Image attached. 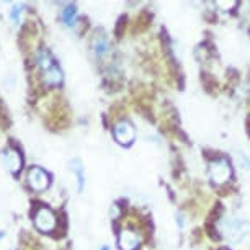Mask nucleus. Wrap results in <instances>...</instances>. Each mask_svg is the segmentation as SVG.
Segmentation results:
<instances>
[{"instance_id": "obj_1", "label": "nucleus", "mask_w": 250, "mask_h": 250, "mask_svg": "<svg viewBox=\"0 0 250 250\" xmlns=\"http://www.w3.org/2000/svg\"><path fill=\"white\" fill-rule=\"evenodd\" d=\"M230 175H232V168L226 159H218L209 165V177L216 185H223L229 180Z\"/></svg>"}, {"instance_id": "obj_2", "label": "nucleus", "mask_w": 250, "mask_h": 250, "mask_svg": "<svg viewBox=\"0 0 250 250\" xmlns=\"http://www.w3.org/2000/svg\"><path fill=\"white\" fill-rule=\"evenodd\" d=\"M35 224L36 228L40 230H43V232H49V230L54 229L56 226V218L54 214L51 213L49 209H46V208H43V209H40L35 216Z\"/></svg>"}, {"instance_id": "obj_3", "label": "nucleus", "mask_w": 250, "mask_h": 250, "mask_svg": "<svg viewBox=\"0 0 250 250\" xmlns=\"http://www.w3.org/2000/svg\"><path fill=\"white\" fill-rule=\"evenodd\" d=\"M28 182H30V187L33 190L43 191L44 188L49 185V177L46 175V172H43L41 168L35 167L28 172Z\"/></svg>"}, {"instance_id": "obj_4", "label": "nucleus", "mask_w": 250, "mask_h": 250, "mask_svg": "<svg viewBox=\"0 0 250 250\" xmlns=\"http://www.w3.org/2000/svg\"><path fill=\"white\" fill-rule=\"evenodd\" d=\"M115 138L120 144L128 146L134 141V128L129 125L128 121L118 123L116 128H115Z\"/></svg>"}, {"instance_id": "obj_5", "label": "nucleus", "mask_w": 250, "mask_h": 250, "mask_svg": "<svg viewBox=\"0 0 250 250\" xmlns=\"http://www.w3.org/2000/svg\"><path fill=\"white\" fill-rule=\"evenodd\" d=\"M141 242L139 235L133 232V230H123L120 234V239H118V244H120L121 250H136Z\"/></svg>"}, {"instance_id": "obj_6", "label": "nucleus", "mask_w": 250, "mask_h": 250, "mask_svg": "<svg viewBox=\"0 0 250 250\" xmlns=\"http://www.w3.org/2000/svg\"><path fill=\"white\" fill-rule=\"evenodd\" d=\"M2 159H3V164L5 167L8 168L10 172H18L21 167V159H20V154L13 149H8L5 152L2 154Z\"/></svg>"}, {"instance_id": "obj_7", "label": "nucleus", "mask_w": 250, "mask_h": 250, "mask_svg": "<svg viewBox=\"0 0 250 250\" xmlns=\"http://www.w3.org/2000/svg\"><path fill=\"white\" fill-rule=\"evenodd\" d=\"M70 170L75 173V178H77V190L82 191L83 190V167H82V162L80 159H72L70 160Z\"/></svg>"}, {"instance_id": "obj_8", "label": "nucleus", "mask_w": 250, "mask_h": 250, "mask_svg": "<svg viewBox=\"0 0 250 250\" xmlns=\"http://www.w3.org/2000/svg\"><path fill=\"white\" fill-rule=\"evenodd\" d=\"M44 82L48 85H59L62 82V74H61V70L56 65H53V67L44 72Z\"/></svg>"}, {"instance_id": "obj_9", "label": "nucleus", "mask_w": 250, "mask_h": 250, "mask_svg": "<svg viewBox=\"0 0 250 250\" xmlns=\"http://www.w3.org/2000/svg\"><path fill=\"white\" fill-rule=\"evenodd\" d=\"M75 8L74 7H65L64 10H62V20H64V23L67 26H74L75 25Z\"/></svg>"}, {"instance_id": "obj_10", "label": "nucleus", "mask_w": 250, "mask_h": 250, "mask_svg": "<svg viewBox=\"0 0 250 250\" xmlns=\"http://www.w3.org/2000/svg\"><path fill=\"white\" fill-rule=\"evenodd\" d=\"M38 64H40L41 69H44V72L48 69L53 67V61H51V56L46 53V51H41L40 56H38Z\"/></svg>"}, {"instance_id": "obj_11", "label": "nucleus", "mask_w": 250, "mask_h": 250, "mask_svg": "<svg viewBox=\"0 0 250 250\" xmlns=\"http://www.w3.org/2000/svg\"><path fill=\"white\" fill-rule=\"evenodd\" d=\"M108 49V41L105 38H97L95 43H93V51L95 54H105Z\"/></svg>"}, {"instance_id": "obj_12", "label": "nucleus", "mask_w": 250, "mask_h": 250, "mask_svg": "<svg viewBox=\"0 0 250 250\" xmlns=\"http://www.w3.org/2000/svg\"><path fill=\"white\" fill-rule=\"evenodd\" d=\"M20 13H21V8L18 7V5H15V7L12 8L10 17H12V20H13V23H15V25H18V23H20Z\"/></svg>"}, {"instance_id": "obj_13", "label": "nucleus", "mask_w": 250, "mask_h": 250, "mask_svg": "<svg viewBox=\"0 0 250 250\" xmlns=\"http://www.w3.org/2000/svg\"><path fill=\"white\" fill-rule=\"evenodd\" d=\"M102 250H110V249H108L106 245H105V247H102Z\"/></svg>"}]
</instances>
